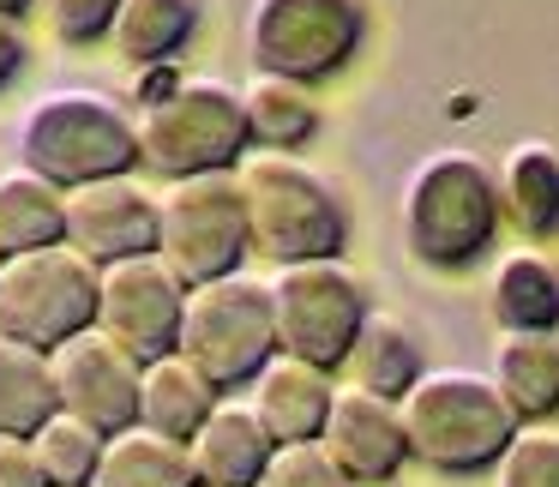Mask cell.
Instances as JSON below:
<instances>
[{
    "label": "cell",
    "instance_id": "19",
    "mask_svg": "<svg viewBox=\"0 0 559 487\" xmlns=\"http://www.w3.org/2000/svg\"><path fill=\"white\" fill-rule=\"evenodd\" d=\"M493 385L523 427H547L559 415V337L535 331H499L493 343Z\"/></svg>",
    "mask_w": 559,
    "mask_h": 487
},
{
    "label": "cell",
    "instance_id": "3",
    "mask_svg": "<svg viewBox=\"0 0 559 487\" xmlns=\"http://www.w3.org/2000/svg\"><path fill=\"white\" fill-rule=\"evenodd\" d=\"M19 163L55 187H85L139 169V115L91 85H55L19 121Z\"/></svg>",
    "mask_w": 559,
    "mask_h": 487
},
{
    "label": "cell",
    "instance_id": "16",
    "mask_svg": "<svg viewBox=\"0 0 559 487\" xmlns=\"http://www.w3.org/2000/svg\"><path fill=\"white\" fill-rule=\"evenodd\" d=\"M187 458H193L199 487H253L265 463L277 458V439L265 433L247 397H223L205 415V427L187 439Z\"/></svg>",
    "mask_w": 559,
    "mask_h": 487
},
{
    "label": "cell",
    "instance_id": "11",
    "mask_svg": "<svg viewBox=\"0 0 559 487\" xmlns=\"http://www.w3.org/2000/svg\"><path fill=\"white\" fill-rule=\"evenodd\" d=\"M187 283L163 253H133L103 265L97 277V331H109L133 361H157L181 343Z\"/></svg>",
    "mask_w": 559,
    "mask_h": 487
},
{
    "label": "cell",
    "instance_id": "12",
    "mask_svg": "<svg viewBox=\"0 0 559 487\" xmlns=\"http://www.w3.org/2000/svg\"><path fill=\"white\" fill-rule=\"evenodd\" d=\"M55 367V397L67 415L103 427V433H127L139 427V391H145V361L121 349L109 331H79L61 349H49Z\"/></svg>",
    "mask_w": 559,
    "mask_h": 487
},
{
    "label": "cell",
    "instance_id": "18",
    "mask_svg": "<svg viewBox=\"0 0 559 487\" xmlns=\"http://www.w3.org/2000/svg\"><path fill=\"white\" fill-rule=\"evenodd\" d=\"M499 205L506 223L523 235L530 247L559 235V145L554 139H518L499 157Z\"/></svg>",
    "mask_w": 559,
    "mask_h": 487
},
{
    "label": "cell",
    "instance_id": "26",
    "mask_svg": "<svg viewBox=\"0 0 559 487\" xmlns=\"http://www.w3.org/2000/svg\"><path fill=\"white\" fill-rule=\"evenodd\" d=\"M55 409H61V397H55L49 349H31V343L0 337V433L31 439Z\"/></svg>",
    "mask_w": 559,
    "mask_h": 487
},
{
    "label": "cell",
    "instance_id": "1",
    "mask_svg": "<svg viewBox=\"0 0 559 487\" xmlns=\"http://www.w3.org/2000/svg\"><path fill=\"white\" fill-rule=\"evenodd\" d=\"M403 247L427 271H469L493 253L506 205H499V175L469 151H433L403 181Z\"/></svg>",
    "mask_w": 559,
    "mask_h": 487
},
{
    "label": "cell",
    "instance_id": "9",
    "mask_svg": "<svg viewBox=\"0 0 559 487\" xmlns=\"http://www.w3.org/2000/svg\"><path fill=\"white\" fill-rule=\"evenodd\" d=\"M361 43H367V0H253L247 7L253 73L325 85L361 55Z\"/></svg>",
    "mask_w": 559,
    "mask_h": 487
},
{
    "label": "cell",
    "instance_id": "13",
    "mask_svg": "<svg viewBox=\"0 0 559 487\" xmlns=\"http://www.w3.org/2000/svg\"><path fill=\"white\" fill-rule=\"evenodd\" d=\"M67 247H79L91 265L157 253V193L139 181V169L67 193Z\"/></svg>",
    "mask_w": 559,
    "mask_h": 487
},
{
    "label": "cell",
    "instance_id": "24",
    "mask_svg": "<svg viewBox=\"0 0 559 487\" xmlns=\"http://www.w3.org/2000/svg\"><path fill=\"white\" fill-rule=\"evenodd\" d=\"M193 31H199V0H121L109 43L121 61L157 67V61H175L193 43Z\"/></svg>",
    "mask_w": 559,
    "mask_h": 487
},
{
    "label": "cell",
    "instance_id": "14",
    "mask_svg": "<svg viewBox=\"0 0 559 487\" xmlns=\"http://www.w3.org/2000/svg\"><path fill=\"white\" fill-rule=\"evenodd\" d=\"M319 446H325V458L355 487H385V482H397L403 463H415L403 409L361 385H337V403H331V421L319 433Z\"/></svg>",
    "mask_w": 559,
    "mask_h": 487
},
{
    "label": "cell",
    "instance_id": "15",
    "mask_svg": "<svg viewBox=\"0 0 559 487\" xmlns=\"http://www.w3.org/2000/svg\"><path fill=\"white\" fill-rule=\"evenodd\" d=\"M247 403L277 446H319L331 403H337V379L325 367L301 361V355H271L265 373L247 385Z\"/></svg>",
    "mask_w": 559,
    "mask_h": 487
},
{
    "label": "cell",
    "instance_id": "28",
    "mask_svg": "<svg viewBox=\"0 0 559 487\" xmlns=\"http://www.w3.org/2000/svg\"><path fill=\"white\" fill-rule=\"evenodd\" d=\"M493 475L499 487H559V433L554 427H523Z\"/></svg>",
    "mask_w": 559,
    "mask_h": 487
},
{
    "label": "cell",
    "instance_id": "31",
    "mask_svg": "<svg viewBox=\"0 0 559 487\" xmlns=\"http://www.w3.org/2000/svg\"><path fill=\"white\" fill-rule=\"evenodd\" d=\"M0 487H49V475H43L37 451H31V439L0 433Z\"/></svg>",
    "mask_w": 559,
    "mask_h": 487
},
{
    "label": "cell",
    "instance_id": "5",
    "mask_svg": "<svg viewBox=\"0 0 559 487\" xmlns=\"http://www.w3.org/2000/svg\"><path fill=\"white\" fill-rule=\"evenodd\" d=\"M247 151H253L247 103L223 79H181L163 103L139 109V169L157 181L241 169Z\"/></svg>",
    "mask_w": 559,
    "mask_h": 487
},
{
    "label": "cell",
    "instance_id": "7",
    "mask_svg": "<svg viewBox=\"0 0 559 487\" xmlns=\"http://www.w3.org/2000/svg\"><path fill=\"white\" fill-rule=\"evenodd\" d=\"M157 253L175 265V277L217 283L235 277L241 259L253 253V223H247L241 175H187V181L157 187Z\"/></svg>",
    "mask_w": 559,
    "mask_h": 487
},
{
    "label": "cell",
    "instance_id": "25",
    "mask_svg": "<svg viewBox=\"0 0 559 487\" xmlns=\"http://www.w3.org/2000/svg\"><path fill=\"white\" fill-rule=\"evenodd\" d=\"M91 487H199V475L181 439L127 427V433H109V451H103V470Z\"/></svg>",
    "mask_w": 559,
    "mask_h": 487
},
{
    "label": "cell",
    "instance_id": "8",
    "mask_svg": "<svg viewBox=\"0 0 559 487\" xmlns=\"http://www.w3.org/2000/svg\"><path fill=\"white\" fill-rule=\"evenodd\" d=\"M97 277L79 247H31L0 259V337L31 349H61L67 337L97 325Z\"/></svg>",
    "mask_w": 559,
    "mask_h": 487
},
{
    "label": "cell",
    "instance_id": "23",
    "mask_svg": "<svg viewBox=\"0 0 559 487\" xmlns=\"http://www.w3.org/2000/svg\"><path fill=\"white\" fill-rule=\"evenodd\" d=\"M241 103H247L253 151H301L319 133L313 85H295V79H277V73H253L241 85Z\"/></svg>",
    "mask_w": 559,
    "mask_h": 487
},
{
    "label": "cell",
    "instance_id": "21",
    "mask_svg": "<svg viewBox=\"0 0 559 487\" xmlns=\"http://www.w3.org/2000/svg\"><path fill=\"white\" fill-rule=\"evenodd\" d=\"M343 373H349V385L403 403L415 385H421V373H427L415 325H409V319H397V313H367V325H361V337H355Z\"/></svg>",
    "mask_w": 559,
    "mask_h": 487
},
{
    "label": "cell",
    "instance_id": "33",
    "mask_svg": "<svg viewBox=\"0 0 559 487\" xmlns=\"http://www.w3.org/2000/svg\"><path fill=\"white\" fill-rule=\"evenodd\" d=\"M37 13V0H0V19H25Z\"/></svg>",
    "mask_w": 559,
    "mask_h": 487
},
{
    "label": "cell",
    "instance_id": "6",
    "mask_svg": "<svg viewBox=\"0 0 559 487\" xmlns=\"http://www.w3.org/2000/svg\"><path fill=\"white\" fill-rule=\"evenodd\" d=\"M175 349L223 391H247L265 373L277 349V307H271V283L247 277H217V283H193L187 289V313H181V343Z\"/></svg>",
    "mask_w": 559,
    "mask_h": 487
},
{
    "label": "cell",
    "instance_id": "17",
    "mask_svg": "<svg viewBox=\"0 0 559 487\" xmlns=\"http://www.w3.org/2000/svg\"><path fill=\"white\" fill-rule=\"evenodd\" d=\"M487 313L499 331L559 337V265L542 247H511L487 271Z\"/></svg>",
    "mask_w": 559,
    "mask_h": 487
},
{
    "label": "cell",
    "instance_id": "4",
    "mask_svg": "<svg viewBox=\"0 0 559 487\" xmlns=\"http://www.w3.org/2000/svg\"><path fill=\"white\" fill-rule=\"evenodd\" d=\"M235 175H241L247 223H253V253L277 259V265L343 259L349 205L313 163H301L295 151H247Z\"/></svg>",
    "mask_w": 559,
    "mask_h": 487
},
{
    "label": "cell",
    "instance_id": "29",
    "mask_svg": "<svg viewBox=\"0 0 559 487\" xmlns=\"http://www.w3.org/2000/svg\"><path fill=\"white\" fill-rule=\"evenodd\" d=\"M37 13L49 19V31L73 49H91L115 31V13H121V0H37Z\"/></svg>",
    "mask_w": 559,
    "mask_h": 487
},
{
    "label": "cell",
    "instance_id": "22",
    "mask_svg": "<svg viewBox=\"0 0 559 487\" xmlns=\"http://www.w3.org/2000/svg\"><path fill=\"white\" fill-rule=\"evenodd\" d=\"M67 241V187L37 169H0V259Z\"/></svg>",
    "mask_w": 559,
    "mask_h": 487
},
{
    "label": "cell",
    "instance_id": "10",
    "mask_svg": "<svg viewBox=\"0 0 559 487\" xmlns=\"http://www.w3.org/2000/svg\"><path fill=\"white\" fill-rule=\"evenodd\" d=\"M271 307H277V349L337 373L361 337L367 313V283L343 259H301V265L271 271Z\"/></svg>",
    "mask_w": 559,
    "mask_h": 487
},
{
    "label": "cell",
    "instance_id": "30",
    "mask_svg": "<svg viewBox=\"0 0 559 487\" xmlns=\"http://www.w3.org/2000/svg\"><path fill=\"white\" fill-rule=\"evenodd\" d=\"M253 487H355V482L325 458V446H277V458L265 463V475Z\"/></svg>",
    "mask_w": 559,
    "mask_h": 487
},
{
    "label": "cell",
    "instance_id": "32",
    "mask_svg": "<svg viewBox=\"0 0 559 487\" xmlns=\"http://www.w3.org/2000/svg\"><path fill=\"white\" fill-rule=\"evenodd\" d=\"M19 67H25V31L19 19H0V91L19 79Z\"/></svg>",
    "mask_w": 559,
    "mask_h": 487
},
{
    "label": "cell",
    "instance_id": "20",
    "mask_svg": "<svg viewBox=\"0 0 559 487\" xmlns=\"http://www.w3.org/2000/svg\"><path fill=\"white\" fill-rule=\"evenodd\" d=\"M223 403V391L211 385L205 373H199L193 361H187L181 349L157 355V361H145V391H139V427H151V433L163 439H193L199 427H205V415Z\"/></svg>",
    "mask_w": 559,
    "mask_h": 487
},
{
    "label": "cell",
    "instance_id": "2",
    "mask_svg": "<svg viewBox=\"0 0 559 487\" xmlns=\"http://www.w3.org/2000/svg\"><path fill=\"white\" fill-rule=\"evenodd\" d=\"M409 427V458L433 475H487L523 433L493 373L475 367H427L421 385L397 403Z\"/></svg>",
    "mask_w": 559,
    "mask_h": 487
},
{
    "label": "cell",
    "instance_id": "27",
    "mask_svg": "<svg viewBox=\"0 0 559 487\" xmlns=\"http://www.w3.org/2000/svg\"><path fill=\"white\" fill-rule=\"evenodd\" d=\"M31 451H37L49 487H91L103 470V451H109V433L79 421V415H67V409H55L49 421L31 433Z\"/></svg>",
    "mask_w": 559,
    "mask_h": 487
}]
</instances>
